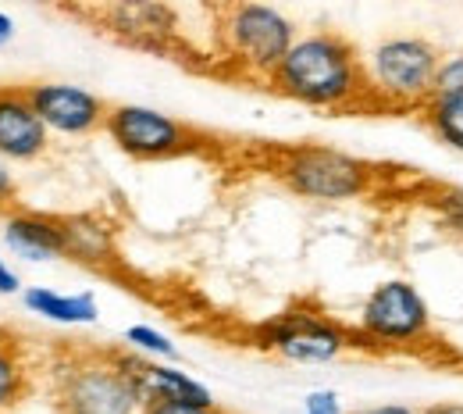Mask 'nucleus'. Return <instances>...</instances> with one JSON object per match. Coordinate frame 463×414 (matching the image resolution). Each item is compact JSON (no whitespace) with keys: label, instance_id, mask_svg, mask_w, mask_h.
<instances>
[{"label":"nucleus","instance_id":"obj_15","mask_svg":"<svg viewBox=\"0 0 463 414\" xmlns=\"http://www.w3.org/2000/svg\"><path fill=\"white\" fill-rule=\"evenodd\" d=\"M417 115H420L424 129H428L439 143H446L449 150H460L463 154V101L460 97H431Z\"/></svg>","mask_w":463,"mask_h":414},{"label":"nucleus","instance_id":"obj_17","mask_svg":"<svg viewBox=\"0 0 463 414\" xmlns=\"http://www.w3.org/2000/svg\"><path fill=\"white\" fill-rule=\"evenodd\" d=\"M25 368H22V361L14 357V351L7 347V343H0V411L4 408H11V404H18L22 397H25Z\"/></svg>","mask_w":463,"mask_h":414},{"label":"nucleus","instance_id":"obj_11","mask_svg":"<svg viewBox=\"0 0 463 414\" xmlns=\"http://www.w3.org/2000/svg\"><path fill=\"white\" fill-rule=\"evenodd\" d=\"M51 143V129L29 101V90H0V154L7 161H36Z\"/></svg>","mask_w":463,"mask_h":414},{"label":"nucleus","instance_id":"obj_21","mask_svg":"<svg viewBox=\"0 0 463 414\" xmlns=\"http://www.w3.org/2000/svg\"><path fill=\"white\" fill-rule=\"evenodd\" d=\"M143 414H229L218 404H189V400H146Z\"/></svg>","mask_w":463,"mask_h":414},{"label":"nucleus","instance_id":"obj_3","mask_svg":"<svg viewBox=\"0 0 463 414\" xmlns=\"http://www.w3.org/2000/svg\"><path fill=\"white\" fill-rule=\"evenodd\" d=\"M54 404L58 414H136L146 400L125 357L97 354L58 368Z\"/></svg>","mask_w":463,"mask_h":414},{"label":"nucleus","instance_id":"obj_26","mask_svg":"<svg viewBox=\"0 0 463 414\" xmlns=\"http://www.w3.org/2000/svg\"><path fill=\"white\" fill-rule=\"evenodd\" d=\"M11 33H14L11 18H7V14H0V40H11Z\"/></svg>","mask_w":463,"mask_h":414},{"label":"nucleus","instance_id":"obj_23","mask_svg":"<svg viewBox=\"0 0 463 414\" xmlns=\"http://www.w3.org/2000/svg\"><path fill=\"white\" fill-rule=\"evenodd\" d=\"M14 193H18L14 176H11V168H7V158L0 154V207H7V204L14 200Z\"/></svg>","mask_w":463,"mask_h":414},{"label":"nucleus","instance_id":"obj_24","mask_svg":"<svg viewBox=\"0 0 463 414\" xmlns=\"http://www.w3.org/2000/svg\"><path fill=\"white\" fill-rule=\"evenodd\" d=\"M356 414H420L417 408H406V404H378V408H367V411Z\"/></svg>","mask_w":463,"mask_h":414},{"label":"nucleus","instance_id":"obj_9","mask_svg":"<svg viewBox=\"0 0 463 414\" xmlns=\"http://www.w3.org/2000/svg\"><path fill=\"white\" fill-rule=\"evenodd\" d=\"M33 108L40 111V119L47 121L51 132L61 136H90L97 129H104L111 104H104L97 93L82 90V86H68V82H40V86H25Z\"/></svg>","mask_w":463,"mask_h":414},{"label":"nucleus","instance_id":"obj_18","mask_svg":"<svg viewBox=\"0 0 463 414\" xmlns=\"http://www.w3.org/2000/svg\"><path fill=\"white\" fill-rule=\"evenodd\" d=\"M428 204H431V211L439 215V222L446 229L463 236V186H435Z\"/></svg>","mask_w":463,"mask_h":414},{"label":"nucleus","instance_id":"obj_5","mask_svg":"<svg viewBox=\"0 0 463 414\" xmlns=\"http://www.w3.org/2000/svg\"><path fill=\"white\" fill-rule=\"evenodd\" d=\"M296 40V25L289 18L260 0H229L222 14V43L246 72L253 75H271L279 61Z\"/></svg>","mask_w":463,"mask_h":414},{"label":"nucleus","instance_id":"obj_10","mask_svg":"<svg viewBox=\"0 0 463 414\" xmlns=\"http://www.w3.org/2000/svg\"><path fill=\"white\" fill-rule=\"evenodd\" d=\"M97 18L111 36L139 51H168L178 29V18L165 0H111Z\"/></svg>","mask_w":463,"mask_h":414},{"label":"nucleus","instance_id":"obj_1","mask_svg":"<svg viewBox=\"0 0 463 414\" xmlns=\"http://www.w3.org/2000/svg\"><path fill=\"white\" fill-rule=\"evenodd\" d=\"M268 82L275 93L321 111L374 108L367 64L356 58V47L346 36L328 29L296 36Z\"/></svg>","mask_w":463,"mask_h":414},{"label":"nucleus","instance_id":"obj_22","mask_svg":"<svg viewBox=\"0 0 463 414\" xmlns=\"http://www.w3.org/2000/svg\"><path fill=\"white\" fill-rule=\"evenodd\" d=\"M303 411L307 414H343V404H339V397H335L332 390H314V393H307Z\"/></svg>","mask_w":463,"mask_h":414},{"label":"nucleus","instance_id":"obj_13","mask_svg":"<svg viewBox=\"0 0 463 414\" xmlns=\"http://www.w3.org/2000/svg\"><path fill=\"white\" fill-rule=\"evenodd\" d=\"M139 390H143V400H189V404H214L211 390L200 386L196 379H189L185 371H178L172 364H161V361H143V357H125Z\"/></svg>","mask_w":463,"mask_h":414},{"label":"nucleus","instance_id":"obj_8","mask_svg":"<svg viewBox=\"0 0 463 414\" xmlns=\"http://www.w3.org/2000/svg\"><path fill=\"white\" fill-rule=\"evenodd\" d=\"M260 347L299 361V364H325V361L346 354L353 343L339 322L325 314H310V311H289L260 325Z\"/></svg>","mask_w":463,"mask_h":414},{"label":"nucleus","instance_id":"obj_19","mask_svg":"<svg viewBox=\"0 0 463 414\" xmlns=\"http://www.w3.org/2000/svg\"><path fill=\"white\" fill-rule=\"evenodd\" d=\"M125 343H128V347H136V351H143V354L161 357V361H172V357H178V351H175L172 340H168L165 332L150 329V325H132V329H125Z\"/></svg>","mask_w":463,"mask_h":414},{"label":"nucleus","instance_id":"obj_16","mask_svg":"<svg viewBox=\"0 0 463 414\" xmlns=\"http://www.w3.org/2000/svg\"><path fill=\"white\" fill-rule=\"evenodd\" d=\"M64 222V243H68V254L79 257V261H108L111 254V239L100 226L86 222V218H61Z\"/></svg>","mask_w":463,"mask_h":414},{"label":"nucleus","instance_id":"obj_7","mask_svg":"<svg viewBox=\"0 0 463 414\" xmlns=\"http://www.w3.org/2000/svg\"><path fill=\"white\" fill-rule=\"evenodd\" d=\"M104 129L118 143V150L136 161H168L196 147V132L189 125L143 104H115Z\"/></svg>","mask_w":463,"mask_h":414},{"label":"nucleus","instance_id":"obj_12","mask_svg":"<svg viewBox=\"0 0 463 414\" xmlns=\"http://www.w3.org/2000/svg\"><path fill=\"white\" fill-rule=\"evenodd\" d=\"M7 246L25 261H54L68 254L64 243V222L43 218V215H11L4 226Z\"/></svg>","mask_w":463,"mask_h":414},{"label":"nucleus","instance_id":"obj_14","mask_svg":"<svg viewBox=\"0 0 463 414\" xmlns=\"http://www.w3.org/2000/svg\"><path fill=\"white\" fill-rule=\"evenodd\" d=\"M25 307L61 322V325H93L97 322V296L93 294H58V290H47V286H36L25 294Z\"/></svg>","mask_w":463,"mask_h":414},{"label":"nucleus","instance_id":"obj_25","mask_svg":"<svg viewBox=\"0 0 463 414\" xmlns=\"http://www.w3.org/2000/svg\"><path fill=\"white\" fill-rule=\"evenodd\" d=\"M18 290V275L0 261V294H14Z\"/></svg>","mask_w":463,"mask_h":414},{"label":"nucleus","instance_id":"obj_6","mask_svg":"<svg viewBox=\"0 0 463 414\" xmlns=\"http://www.w3.org/2000/svg\"><path fill=\"white\" fill-rule=\"evenodd\" d=\"M360 332L385 347H410L431 332V311L420 290L406 279L374 286L360 303Z\"/></svg>","mask_w":463,"mask_h":414},{"label":"nucleus","instance_id":"obj_4","mask_svg":"<svg viewBox=\"0 0 463 414\" xmlns=\"http://www.w3.org/2000/svg\"><path fill=\"white\" fill-rule=\"evenodd\" d=\"M279 178L296 197H307V200H356L371 193L378 172L346 150H335L325 143H303V147L282 150Z\"/></svg>","mask_w":463,"mask_h":414},{"label":"nucleus","instance_id":"obj_20","mask_svg":"<svg viewBox=\"0 0 463 414\" xmlns=\"http://www.w3.org/2000/svg\"><path fill=\"white\" fill-rule=\"evenodd\" d=\"M435 97H460L463 101V54H449L439 64Z\"/></svg>","mask_w":463,"mask_h":414},{"label":"nucleus","instance_id":"obj_2","mask_svg":"<svg viewBox=\"0 0 463 414\" xmlns=\"http://www.w3.org/2000/svg\"><path fill=\"white\" fill-rule=\"evenodd\" d=\"M442 54L424 36H392L382 40L367 58V79L374 108L420 111L435 97V75Z\"/></svg>","mask_w":463,"mask_h":414}]
</instances>
